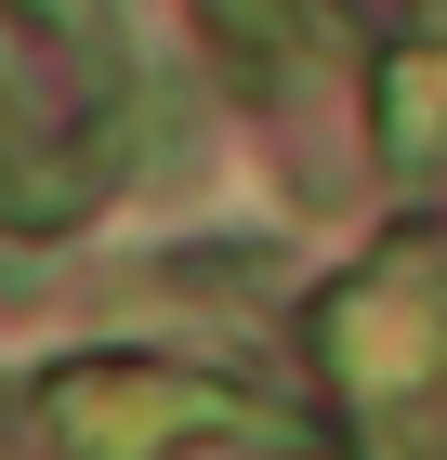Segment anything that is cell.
<instances>
[{
	"label": "cell",
	"instance_id": "2",
	"mask_svg": "<svg viewBox=\"0 0 447 460\" xmlns=\"http://www.w3.org/2000/svg\"><path fill=\"white\" fill-rule=\"evenodd\" d=\"M40 421L67 434V460H198V447H303V421L276 394L224 382V368H172V355H79L40 382Z\"/></svg>",
	"mask_w": 447,
	"mask_h": 460
},
{
	"label": "cell",
	"instance_id": "3",
	"mask_svg": "<svg viewBox=\"0 0 447 460\" xmlns=\"http://www.w3.org/2000/svg\"><path fill=\"white\" fill-rule=\"evenodd\" d=\"M381 145L395 158H447V40H408L395 66H381Z\"/></svg>",
	"mask_w": 447,
	"mask_h": 460
},
{
	"label": "cell",
	"instance_id": "5",
	"mask_svg": "<svg viewBox=\"0 0 447 460\" xmlns=\"http://www.w3.org/2000/svg\"><path fill=\"white\" fill-rule=\"evenodd\" d=\"M40 40H105V0H13Z\"/></svg>",
	"mask_w": 447,
	"mask_h": 460
},
{
	"label": "cell",
	"instance_id": "4",
	"mask_svg": "<svg viewBox=\"0 0 447 460\" xmlns=\"http://www.w3.org/2000/svg\"><path fill=\"white\" fill-rule=\"evenodd\" d=\"M210 40H224V66H237V93H276V79L303 66V0H198Z\"/></svg>",
	"mask_w": 447,
	"mask_h": 460
},
{
	"label": "cell",
	"instance_id": "1",
	"mask_svg": "<svg viewBox=\"0 0 447 460\" xmlns=\"http://www.w3.org/2000/svg\"><path fill=\"white\" fill-rule=\"evenodd\" d=\"M329 382H343V408L369 421V460H421L434 447V408H447V263L421 237H395L369 263V277L329 289Z\"/></svg>",
	"mask_w": 447,
	"mask_h": 460
}]
</instances>
